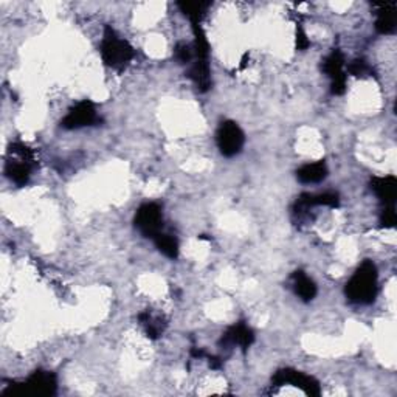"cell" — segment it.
Instances as JSON below:
<instances>
[{
  "label": "cell",
  "mask_w": 397,
  "mask_h": 397,
  "mask_svg": "<svg viewBox=\"0 0 397 397\" xmlns=\"http://www.w3.org/2000/svg\"><path fill=\"white\" fill-rule=\"evenodd\" d=\"M377 279L379 275L376 264L369 259L363 261L359 269L354 272L351 279L346 283L345 293L347 300L355 304L374 303L379 291Z\"/></svg>",
  "instance_id": "6da1fadb"
},
{
  "label": "cell",
  "mask_w": 397,
  "mask_h": 397,
  "mask_svg": "<svg viewBox=\"0 0 397 397\" xmlns=\"http://www.w3.org/2000/svg\"><path fill=\"white\" fill-rule=\"evenodd\" d=\"M99 52H101V57L107 67L117 72H123L126 69L135 56L134 47H132L126 39H121L117 35V31L109 27V25L104 28Z\"/></svg>",
  "instance_id": "7a4b0ae2"
},
{
  "label": "cell",
  "mask_w": 397,
  "mask_h": 397,
  "mask_svg": "<svg viewBox=\"0 0 397 397\" xmlns=\"http://www.w3.org/2000/svg\"><path fill=\"white\" fill-rule=\"evenodd\" d=\"M33 162H35V155H33L28 146L22 143H13L8 149V159L5 164L6 177L19 186L28 184L33 164H35Z\"/></svg>",
  "instance_id": "3957f363"
},
{
  "label": "cell",
  "mask_w": 397,
  "mask_h": 397,
  "mask_svg": "<svg viewBox=\"0 0 397 397\" xmlns=\"http://www.w3.org/2000/svg\"><path fill=\"white\" fill-rule=\"evenodd\" d=\"M218 147L223 157H235L242 151L245 143V135L242 129L235 121H222L216 132Z\"/></svg>",
  "instance_id": "277c9868"
},
{
  "label": "cell",
  "mask_w": 397,
  "mask_h": 397,
  "mask_svg": "<svg viewBox=\"0 0 397 397\" xmlns=\"http://www.w3.org/2000/svg\"><path fill=\"white\" fill-rule=\"evenodd\" d=\"M134 225L145 237L154 239L157 235L162 233L163 228L162 206L154 202L140 206L135 213Z\"/></svg>",
  "instance_id": "5b68a950"
},
{
  "label": "cell",
  "mask_w": 397,
  "mask_h": 397,
  "mask_svg": "<svg viewBox=\"0 0 397 397\" xmlns=\"http://www.w3.org/2000/svg\"><path fill=\"white\" fill-rule=\"evenodd\" d=\"M101 121L103 120L98 115L95 104L89 99H84V101H79L77 106L72 107L69 113L62 118L61 126L67 130H74L87 126H96Z\"/></svg>",
  "instance_id": "8992f818"
},
{
  "label": "cell",
  "mask_w": 397,
  "mask_h": 397,
  "mask_svg": "<svg viewBox=\"0 0 397 397\" xmlns=\"http://www.w3.org/2000/svg\"><path fill=\"white\" fill-rule=\"evenodd\" d=\"M321 70L330 79V94L343 95L346 92L345 56L338 48H334L321 62Z\"/></svg>",
  "instance_id": "52a82bcc"
},
{
  "label": "cell",
  "mask_w": 397,
  "mask_h": 397,
  "mask_svg": "<svg viewBox=\"0 0 397 397\" xmlns=\"http://www.w3.org/2000/svg\"><path fill=\"white\" fill-rule=\"evenodd\" d=\"M272 384L275 386H283V385H292L295 388H300L308 396L318 397L321 394V388L317 379H313L312 376L304 374L301 371L296 369H279L275 376L272 379Z\"/></svg>",
  "instance_id": "ba28073f"
},
{
  "label": "cell",
  "mask_w": 397,
  "mask_h": 397,
  "mask_svg": "<svg viewBox=\"0 0 397 397\" xmlns=\"http://www.w3.org/2000/svg\"><path fill=\"white\" fill-rule=\"evenodd\" d=\"M255 343V332L248 328L244 321H239L236 325L230 326L225 332L222 334L219 346L222 350H230V347L239 346L245 354L248 351V347Z\"/></svg>",
  "instance_id": "9c48e42d"
},
{
  "label": "cell",
  "mask_w": 397,
  "mask_h": 397,
  "mask_svg": "<svg viewBox=\"0 0 397 397\" xmlns=\"http://www.w3.org/2000/svg\"><path fill=\"white\" fill-rule=\"evenodd\" d=\"M21 393H36V394H45L53 396L57 388V380L53 372L38 369L25 380L23 384H19Z\"/></svg>",
  "instance_id": "30bf717a"
},
{
  "label": "cell",
  "mask_w": 397,
  "mask_h": 397,
  "mask_svg": "<svg viewBox=\"0 0 397 397\" xmlns=\"http://www.w3.org/2000/svg\"><path fill=\"white\" fill-rule=\"evenodd\" d=\"M369 188L385 206H394L397 197V179L394 176L372 177Z\"/></svg>",
  "instance_id": "8fae6325"
},
{
  "label": "cell",
  "mask_w": 397,
  "mask_h": 397,
  "mask_svg": "<svg viewBox=\"0 0 397 397\" xmlns=\"http://www.w3.org/2000/svg\"><path fill=\"white\" fill-rule=\"evenodd\" d=\"M138 321L140 325L145 328V332L146 335L151 338V340H157V338H160L164 330H167V318L160 313H154L152 309H146L138 315Z\"/></svg>",
  "instance_id": "7c38bea8"
},
{
  "label": "cell",
  "mask_w": 397,
  "mask_h": 397,
  "mask_svg": "<svg viewBox=\"0 0 397 397\" xmlns=\"http://www.w3.org/2000/svg\"><path fill=\"white\" fill-rule=\"evenodd\" d=\"M377 8V19H376V30L380 35H391L396 31L397 22V6L396 4H374Z\"/></svg>",
  "instance_id": "4fadbf2b"
},
{
  "label": "cell",
  "mask_w": 397,
  "mask_h": 397,
  "mask_svg": "<svg viewBox=\"0 0 397 397\" xmlns=\"http://www.w3.org/2000/svg\"><path fill=\"white\" fill-rule=\"evenodd\" d=\"M188 78L194 82L198 92H208L211 89V69L208 61L194 60V62L189 65Z\"/></svg>",
  "instance_id": "5bb4252c"
},
{
  "label": "cell",
  "mask_w": 397,
  "mask_h": 397,
  "mask_svg": "<svg viewBox=\"0 0 397 397\" xmlns=\"http://www.w3.org/2000/svg\"><path fill=\"white\" fill-rule=\"evenodd\" d=\"M292 289L296 296H300V300L304 303H311L318 292L315 283L303 270L292 273Z\"/></svg>",
  "instance_id": "9a60e30c"
},
{
  "label": "cell",
  "mask_w": 397,
  "mask_h": 397,
  "mask_svg": "<svg viewBox=\"0 0 397 397\" xmlns=\"http://www.w3.org/2000/svg\"><path fill=\"white\" fill-rule=\"evenodd\" d=\"M328 177V167L325 160L308 163L296 171V179L301 184H320Z\"/></svg>",
  "instance_id": "2e32d148"
},
{
  "label": "cell",
  "mask_w": 397,
  "mask_h": 397,
  "mask_svg": "<svg viewBox=\"0 0 397 397\" xmlns=\"http://www.w3.org/2000/svg\"><path fill=\"white\" fill-rule=\"evenodd\" d=\"M179 10L184 13L185 18L189 19L191 25H201L202 19L206 16V11L210 10L211 2H202V0H196V2H179Z\"/></svg>",
  "instance_id": "e0dca14e"
},
{
  "label": "cell",
  "mask_w": 397,
  "mask_h": 397,
  "mask_svg": "<svg viewBox=\"0 0 397 397\" xmlns=\"http://www.w3.org/2000/svg\"><path fill=\"white\" fill-rule=\"evenodd\" d=\"M155 247L159 248V252L162 255L167 256L169 259H177L179 256V242L177 239L171 236V235H164V233H159L154 239Z\"/></svg>",
  "instance_id": "ac0fdd59"
},
{
  "label": "cell",
  "mask_w": 397,
  "mask_h": 397,
  "mask_svg": "<svg viewBox=\"0 0 397 397\" xmlns=\"http://www.w3.org/2000/svg\"><path fill=\"white\" fill-rule=\"evenodd\" d=\"M347 72H350L355 78H368L374 74V70H372L371 65L365 60H362V57H359V60H354L350 65H347Z\"/></svg>",
  "instance_id": "d6986e66"
},
{
  "label": "cell",
  "mask_w": 397,
  "mask_h": 397,
  "mask_svg": "<svg viewBox=\"0 0 397 397\" xmlns=\"http://www.w3.org/2000/svg\"><path fill=\"white\" fill-rule=\"evenodd\" d=\"M174 55H176V60L180 64H193L194 61V48L193 45L185 44V43H179L174 48Z\"/></svg>",
  "instance_id": "ffe728a7"
},
{
  "label": "cell",
  "mask_w": 397,
  "mask_h": 397,
  "mask_svg": "<svg viewBox=\"0 0 397 397\" xmlns=\"http://www.w3.org/2000/svg\"><path fill=\"white\" fill-rule=\"evenodd\" d=\"M397 222L396 206H385L382 214H380V225L385 228H393Z\"/></svg>",
  "instance_id": "44dd1931"
},
{
  "label": "cell",
  "mask_w": 397,
  "mask_h": 397,
  "mask_svg": "<svg viewBox=\"0 0 397 397\" xmlns=\"http://www.w3.org/2000/svg\"><path fill=\"white\" fill-rule=\"evenodd\" d=\"M309 47H311V40L308 39V35H306L301 27H296V50L304 52V50H308Z\"/></svg>",
  "instance_id": "7402d4cb"
}]
</instances>
